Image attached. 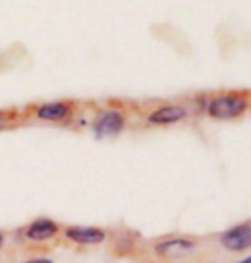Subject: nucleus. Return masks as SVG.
<instances>
[{"instance_id":"f257e3e1","label":"nucleus","mask_w":251,"mask_h":263,"mask_svg":"<svg viewBox=\"0 0 251 263\" xmlns=\"http://www.w3.org/2000/svg\"><path fill=\"white\" fill-rule=\"evenodd\" d=\"M197 239L186 236H167L154 243V253L167 261H180L197 251Z\"/></svg>"},{"instance_id":"f03ea898","label":"nucleus","mask_w":251,"mask_h":263,"mask_svg":"<svg viewBox=\"0 0 251 263\" xmlns=\"http://www.w3.org/2000/svg\"><path fill=\"white\" fill-rule=\"evenodd\" d=\"M248 109V99L239 94H221L207 104V113L214 120H233Z\"/></svg>"},{"instance_id":"7ed1b4c3","label":"nucleus","mask_w":251,"mask_h":263,"mask_svg":"<svg viewBox=\"0 0 251 263\" xmlns=\"http://www.w3.org/2000/svg\"><path fill=\"white\" fill-rule=\"evenodd\" d=\"M219 243L227 251H246L251 248V222H241L226 229L219 236Z\"/></svg>"},{"instance_id":"20e7f679","label":"nucleus","mask_w":251,"mask_h":263,"mask_svg":"<svg viewBox=\"0 0 251 263\" xmlns=\"http://www.w3.org/2000/svg\"><path fill=\"white\" fill-rule=\"evenodd\" d=\"M64 234L69 241L81 246L101 245L108 238L106 231L101 228H94V226H69V228H65Z\"/></svg>"},{"instance_id":"39448f33","label":"nucleus","mask_w":251,"mask_h":263,"mask_svg":"<svg viewBox=\"0 0 251 263\" xmlns=\"http://www.w3.org/2000/svg\"><path fill=\"white\" fill-rule=\"evenodd\" d=\"M125 128V117L118 109H108L101 113L94 123V137L96 139H106V137H117Z\"/></svg>"},{"instance_id":"423d86ee","label":"nucleus","mask_w":251,"mask_h":263,"mask_svg":"<svg viewBox=\"0 0 251 263\" xmlns=\"http://www.w3.org/2000/svg\"><path fill=\"white\" fill-rule=\"evenodd\" d=\"M60 231V226L51 220L48 217H38L33 222H29V226L24 228V238L34 243H43L51 238H55Z\"/></svg>"},{"instance_id":"0eeeda50","label":"nucleus","mask_w":251,"mask_h":263,"mask_svg":"<svg viewBox=\"0 0 251 263\" xmlns=\"http://www.w3.org/2000/svg\"><path fill=\"white\" fill-rule=\"evenodd\" d=\"M186 108L180 106V104H167V106L158 108L147 117V122L150 125H172L181 122L183 118H186Z\"/></svg>"},{"instance_id":"6e6552de","label":"nucleus","mask_w":251,"mask_h":263,"mask_svg":"<svg viewBox=\"0 0 251 263\" xmlns=\"http://www.w3.org/2000/svg\"><path fill=\"white\" fill-rule=\"evenodd\" d=\"M72 115V106L69 103L64 101H55V103H46L36 108V118L43 120V122H65Z\"/></svg>"},{"instance_id":"1a4fd4ad","label":"nucleus","mask_w":251,"mask_h":263,"mask_svg":"<svg viewBox=\"0 0 251 263\" xmlns=\"http://www.w3.org/2000/svg\"><path fill=\"white\" fill-rule=\"evenodd\" d=\"M133 238L128 233H118L113 238V251L120 256L128 255L133 250Z\"/></svg>"},{"instance_id":"9d476101","label":"nucleus","mask_w":251,"mask_h":263,"mask_svg":"<svg viewBox=\"0 0 251 263\" xmlns=\"http://www.w3.org/2000/svg\"><path fill=\"white\" fill-rule=\"evenodd\" d=\"M21 263H55V261L48 258V256H38V258H31V260H26Z\"/></svg>"},{"instance_id":"9b49d317","label":"nucleus","mask_w":251,"mask_h":263,"mask_svg":"<svg viewBox=\"0 0 251 263\" xmlns=\"http://www.w3.org/2000/svg\"><path fill=\"white\" fill-rule=\"evenodd\" d=\"M9 115L7 113H5V111H0V128H2V127H5V125H7L9 123Z\"/></svg>"},{"instance_id":"f8f14e48","label":"nucleus","mask_w":251,"mask_h":263,"mask_svg":"<svg viewBox=\"0 0 251 263\" xmlns=\"http://www.w3.org/2000/svg\"><path fill=\"white\" fill-rule=\"evenodd\" d=\"M5 246V234L2 233V231H0V250H2Z\"/></svg>"},{"instance_id":"ddd939ff","label":"nucleus","mask_w":251,"mask_h":263,"mask_svg":"<svg viewBox=\"0 0 251 263\" xmlns=\"http://www.w3.org/2000/svg\"><path fill=\"white\" fill-rule=\"evenodd\" d=\"M238 263H251V255H248L246 258H243V260H239Z\"/></svg>"}]
</instances>
